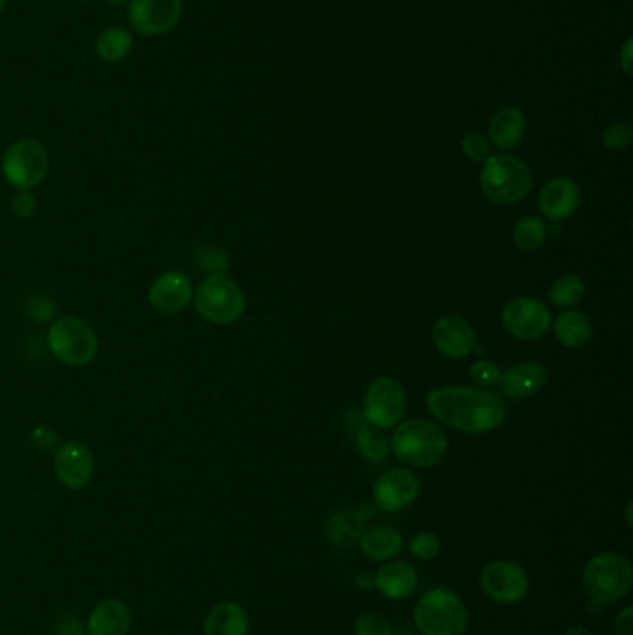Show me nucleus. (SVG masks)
<instances>
[{"instance_id": "10", "label": "nucleus", "mask_w": 633, "mask_h": 635, "mask_svg": "<svg viewBox=\"0 0 633 635\" xmlns=\"http://www.w3.org/2000/svg\"><path fill=\"white\" fill-rule=\"evenodd\" d=\"M479 587L485 597L491 598L498 604H517L528 595L530 578L515 561L496 559L479 574Z\"/></svg>"}, {"instance_id": "11", "label": "nucleus", "mask_w": 633, "mask_h": 635, "mask_svg": "<svg viewBox=\"0 0 633 635\" xmlns=\"http://www.w3.org/2000/svg\"><path fill=\"white\" fill-rule=\"evenodd\" d=\"M182 0H129L130 28L143 38H156L179 25Z\"/></svg>"}, {"instance_id": "44", "label": "nucleus", "mask_w": 633, "mask_h": 635, "mask_svg": "<svg viewBox=\"0 0 633 635\" xmlns=\"http://www.w3.org/2000/svg\"><path fill=\"white\" fill-rule=\"evenodd\" d=\"M110 4H114V6H123V4H127L129 0H108Z\"/></svg>"}, {"instance_id": "36", "label": "nucleus", "mask_w": 633, "mask_h": 635, "mask_svg": "<svg viewBox=\"0 0 633 635\" xmlns=\"http://www.w3.org/2000/svg\"><path fill=\"white\" fill-rule=\"evenodd\" d=\"M30 442L38 448L39 452H51L58 446V433L49 426H38L32 429Z\"/></svg>"}, {"instance_id": "6", "label": "nucleus", "mask_w": 633, "mask_h": 635, "mask_svg": "<svg viewBox=\"0 0 633 635\" xmlns=\"http://www.w3.org/2000/svg\"><path fill=\"white\" fill-rule=\"evenodd\" d=\"M195 309L210 324L238 322L246 311V296L240 286L225 275H210L195 288Z\"/></svg>"}, {"instance_id": "12", "label": "nucleus", "mask_w": 633, "mask_h": 635, "mask_svg": "<svg viewBox=\"0 0 633 635\" xmlns=\"http://www.w3.org/2000/svg\"><path fill=\"white\" fill-rule=\"evenodd\" d=\"M502 324L518 340H537L550 329L552 314L541 299L517 298L505 305Z\"/></svg>"}, {"instance_id": "43", "label": "nucleus", "mask_w": 633, "mask_h": 635, "mask_svg": "<svg viewBox=\"0 0 633 635\" xmlns=\"http://www.w3.org/2000/svg\"><path fill=\"white\" fill-rule=\"evenodd\" d=\"M626 522L632 526V504L626 506Z\"/></svg>"}, {"instance_id": "33", "label": "nucleus", "mask_w": 633, "mask_h": 635, "mask_svg": "<svg viewBox=\"0 0 633 635\" xmlns=\"http://www.w3.org/2000/svg\"><path fill=\"white\" fill-rule=\"evenodd\" d=\"M355 635H396L387 617L379 613H364L355 623Z\"/></svg>"}, {"instance_id": "35", "label": "nucleus", "mask_w": 633, "mask_h": 635, "mask_svg": "<svg viewBox=\"0 0 633 635\" xmlns=\"http://www.w3.org/2000/svg\"><path fill=\"white\" fill-rule=\"evenodd\" d=\"M470 377L474 383H478L479 387H494L500 383L502 372L496 364L491 361H476L470 366Z\"/></svg>"}, {"instance_id": "19", "label": "nucleus", "mask_w": 633, "mask_h": 635, "mask_svg": "<svg viewBox=\"0 0 633 635\" xmlns=\"http://www.w3.org/2000/svg\"><path fill=\"white\" fill-rule=\"evenodd\" d=\"M546 379L548 372L543 364L520 363L504 372L498 385L507 398L526 400L543 389Z\"/></svg>"}, {"instance_id": "32", "label": "nucleus", "mask_w": 633, "mask_h": 635, "mask_svg": "<svg viewBox=\"0 0 633 635\" xmlns=\"http://www.w3.org/2000/svg\"><path fill=\"white\" fill-rule=\"evenodd\" d=\"M604 145L611 151H626L633 142V129L630 123H613L604 130Z\"/></svg>"}, {"instance_id": "27", "label": "nucleus", "mask_w": 633, "mask_h": 635, "mask_svg": "<svg viewBox=\"0 0 633 635\" xmlns=\"http://www.w3.org/2000/svg\"><path fill=\"white\" fill-rule=\"evenodd\" d=\"M585 298V283L582 277L567 273L557 277L548 290V299L556 307H574Z\"/></svg>"}, {"instance_id": "37", "label": "nucleus", "mask_w": 633, "mask_h": 635, "mask_svg": "<svg viewBox=\"0 0 633 635\" xmlns=\"http://www.w3.org/2000/svg\"><path fill=\"white\" fill-rule=\"evenodd\" d=\"M12 210L17 218H30L36 210L34 195L30 192H19V194L13 195Z\"/></svg>"}, {"instance_id": "30", "label": "nucleus", "mask_w": 633, "mask_h": 635, "mask_svg": "<svg viewBox=\"0 0 633 635\" xmlns=\"http://www.w3.org/2000/svg\"><path fill=\"white\" fill-rule=\"evenodd\" d=\"M409 552L413 558L420 559V561H433V559L439 558L440 539L435 533H416L409 541Z\"/></svg>"}, {"instance_id": "26", "label": "nucleus", "mask_w": 633, "mask_h": 635, "mask_svg": "<svg viewBox=\"0 0 633 635\" xmlns=\"http://www.w3.org/2000/svg\"><path fill=\"white\" fill-rule=\"evenodd\" d=\"M132 32L121 26H110L95 39V52L106 64H117L125 60L132 51Z\"/></svg>"}, {"instance_id": "46", "label": "nucleus", "mask_w": 633, "mask_h": 635, "mask_svg": "<svg viewBox=\"0 0 633 635\" xmlns=\"http://www.w3.org/2000/svg\"><path fill=\"white\" fill-rule=\"evenodd\" d=\"M80 2H90V0H80Z\"/></svg>"}, {"instance_id": "29", "label": "nucleus", "mask_w": 633, "mask_h": 635, "mask_svg": "<svg viewBox=\"0 0 633 635\" xmlns=\"http://www.w3.org/2000/svg\"><path fill=\"white\" fill-rule=\"evenodd\" d=\"M544 240H546V225L537 216L518 221L513 229V242L522 251H533L543 246Z\"/></svg>"}, {"instance_id": "5", "label": "nucleus", "mask_w": 633, "mask_h": 635, "mask_svg": "<svg viewBox=\"0 0 633 635\" xmlns=\"http://www.w3.org/2000/svg\"><path fill=\"white\" fill-rule=\"evenodd\" d=\"M413 621L422 635H465L468 630V610L465 602L452 589L435 587L418 598Z\"/></svg>"}, {"instance_id": "28", "label": "nucleus", "mask_w": 633, "mask_h": 635, "mask_svg": "<svg viewBox=\"0 0 633 635\" xmlns=\"http://www.w3.org/2000/svg\"><path fill=\"white\" fill-rule=\"evenodd\" d=\"M357 450L368 463H381L387 459L390 446L377 428L361 426L357 431Z\"/></svg>"}, {"instance_id": "20", "label": "nucleus", "mask_w": 633, "mask_h": 635, "mask_svg": "<svg viewBox=\"0 0 633 635\" xmlns=\"http://www.w3.org/2000/svg\"><path fill=\"white\" fill-rule=\"evenodd\" d=\"M130 610L121 600H103L90 613L86 635H129Z\"/></svg>"}, {"instance_id": "38", "label": "nucleus", "mask_w": 633, "mask_h": 635, "mask_svg": "<svg viewBox=\"0 0 633 635\" xmlns=\"http://www.w3.org/2000/svg\"><path fill=\"white\" fill-rule=\"evenodd\" d=\"M615 635H633V608L628 606L615 617Z\"/></svg>"}, {"instance_id": "18", "label": "nucleus", "mask_w": 633, "mask_h": 635, "mask_svg": "<svg viewBox=\"0 0 633 635\" xmlns=\"http://www.w3.org/2000/svg\"><path fill=\"white\" fill-rule=\"evenodd\" d=\"M418 587V572L407 561L390 559L375 572V589L388 600H403Z\"/></svg>"}, {"instance_id": "25", "label": "nucleus", "mask_w": 633, "mask_h": 635, "mask_svg": "<svg viewBox=\"0 0 633 635\" xmlns=\"http://www.w3.org/2000/svg\"><path fill=\"white\" fill-rule=\"evenodd\" d=\"M366 517L362 511H338L327 522V537L338 548H349L361 541L366 530Z\"/></svg>"}, {"instance_id": "2", "label": "nucleus", "mask_w": 633, "mask_h": 635, "mask_svg": "<svg viewBox=\"0 0 633 635\" xmlns=\"http://www.w3.org/2000/svg\"><path fill=\"white\" fill-rule=\"evenodd\" d=\"M390 448L401 463L411 467H435L448 452V439L439 424L413 418L401 422L390 439Z\"/></svg>"}, {"instance_id": "9", "label": "nucleus", "mask_w": 633, "mask_h": 635, "mask_svg": "<svg viewBox=\"0 0 633 635\" xmlns=\"http://www.w3.org/2000/svg\"><path fill=\"white\" fill-rule=\"evenodd\" d=\"M407 409V396L400 381L381 376L366 390L364 418L377 429L394 428Z\"/></svg>"}, {"instance_id": "34", "label": "nucleus", "mask_w": 633, "mask_h": 635, "mask_svg": "<svg viewBox=\"0 0 633 635\" xmlns=\"http://www.w3.org/2000/svg\"><path fill=\"white\" fill-rule=\"evenodd\" d=\"M461 147H463V153H465L466 158L479 162V164H483L492 155L491 142L479 132L466 134Z\"/></svg>"}, {"instance_id": "15", "label": "nucleus", "mask_w": 633, "mask_h": 635, "mask_svg": "<svg viewBox=\"0 0 633 635\" xmlns=\"http://www.w3.org/2000/svg\"><path fill=\"white\" fill-rule=\"evenodd\" d=\"M431 338L435 348L450 359L468 357L476 348V333L461 316L446 314L433 324Z\"/></svg>"}, {"instance_id": "45", "label": "nucleus", "mask_w": 633, "mask_h": 635, "mask_svg": "<svg viewBox=\"0 0 633 635\" xmlns=\"http://www.w3.org/2000/svg\"><path fill=\"white\" fill-rule=\"evenodd\" d=\"M6 6H8V0H0V13L6 10Z\"/></svg>"}, {"instance_id": "17", "label": "nucleus", "mask_w": 633, "mask_h": 635, "mask_svg": "<svg viewBox=\"0 0 633 635\" xmlns=\"http://www.w3.org/2000/svg\"><path fill=\"white\" fill-rule=\"evenodd\" d=\"M580 188L569 177H554L546 182L539 194V210L548 220L563 221L580 207Z\"/></svg>"}, {"instance_id": "1", "label": "nucleus", "mask_w": 633, "mask_h": 635, "mask_svg": "<svg viewBox=\"0 0 633 635\" xmlns=\"http://www.w3.org/2000/svg\"><path fill=\"white\" fill-rule=\"evenodd\" d=\"M427 411L461 433H487L504 424L507 409L496 392L483 387H439L426 398Z\"/></svg>"}, {"instance_id": "42", "label": "nucleus", "mask_w": 633, "mask_h": 635, "mask_svg": "<svg viewBox=\"0 0 633 635\" xmlns=\"http://www.w3.org/2000/svg\"><path fill=\"white\" fill-rule=\"evenodd\" d=\"M563 635H593V632L585 626H570L569 630Z\"/></svg>"}, {"instance_id": "22", "label": "nucleus", "mask_w": 633, "mask_h": 635, "mask_svg": "<svg viewBox=\"0 0 633 635\" xmlns=\"http://www.w3.org/2000/svg\"><path fill=\"white\" fill-rule=\"evenodd\" d=\"M359 546L366 558L385 563L400 556L403 550V537L392 526H372L362 533Z\"/></svg>"}, {"instance_id": "23", "label": "nucleus", "mask_w": 633, "mask_h": 635, "mask_svg": "<svg viewBox=\"0 0 633 635\" xmlns=\"http://www.w3.org/2000/svg\"><path fill=\"white\" fill-rule=\"evenodd\" d=\"M526 134V117L515 108L505 106L492 117L489 138L498 149H513Z\"/></svg>"}, {"instance_id": "41", "label": "nucleus", "mask_w": 633, "mask_h": 635, "mask_svg": "<svg viewBox=\"0 0 633 635\" xmlns=\"http://www.w3.org/2000/svg\"><path fill=\"white\" fill-rule=\"evenodd\" d=\"M355 585L361 591H374L375 589V572L361 571L355 576Z\"/></svg>"}, {"instance_id": "14", "label": "nucleus", "mask_w": 633, "mask_h": 635, "mask_svg": "<svg viewBox=\"0 0 633 635\" xmlns=\"http://www.w3.org/2000/svg\"><path fill=\"white\" fill-rule=\"evenodd\" d=\"M420 481L411 470L392 468L374 483L375 506L387 513H398L416 502Z\"/></svg>"}, {"instance_id": "3", "label": "nucleus", "mask_w": 633, "mask_h": 635, "mask_svg": "<svg viewBox=\"0 0 633 635\" xmlns=\"http://www.w3.org/2000/svg\"><path fill=\"white\" fill-rule=\"evenodd\" d=\"M479 186L496 205H517L533 188V173L517 156L491 155L479 173Z\"/></svg>"}, {"instance_id": "39", "label": "nucleus", "mask_w": 633, "mask_h": 635, "mask_svg": "<svg viewBox=\"0 0 633 635\" xmlns=\"http://www.w3.org/2000/svg\"><path fill=\"white\" fill-rule=\"evenodd\" d=\"M56 634L58 635H86V630L82 628V624L75 617L65 615L60 619V623H56Z\"/></svg>"}, {"instance_id": "13", "label": "nucleus", "mask_w": 633, "mask_h": 635, "mask_svg": "<svg viewBox=\"0 0 633 635\" xmlns=\"http://www.w3.org/2000/svg\"><path fill=\"white\" fill-rule=\"evenodd\" d=\"M54 472L58 481L71 491L88 487L95 474V461L90 448L78 441L60 444L54 455Z\"/></svg>"}, {"instance_id": "21", "label": "nucleus", "mask_w": 633, "mask_h": 635, "mask_svg": "<svg viewBox=\"0 0 633 635\" xmlns=\"http://www.w3.org/2000/svg\"><path fill=\"white\" fill-rule=\"evenodd\" d=\"M205 635H249V617L236 602H220L208 611L203 624Z\"/></svg>"}, {"instance_id": "24", "label": "nucleus", "mask_w": 633, "mask_h": 635, "mask_svg": "<svg viewBox=\"0 0 633 635\" xmlns=\"http://www.w3.org/2000/svg\"><path fill=\"white\" fill-rule=\"evenodd\" d=\"M554 335L565 348H583L593 338V324L585 312H563L554 322Z\"/></svg>"}, {"instance_id": "40", "label": "nucleus", "mask_w": 633, "mask_h": 635, "mask_svg": "<svg viewBox=\"0 0 633 635\" xmlns=\"http://www.w3.org/2000/svg\"><path fill=\"white\" fill-rule=\"evenodd\" d=\"M632 45V39H628V41L624 43V47H622L621 58H619V64H621L626 75H632L633 71Z\"/></svg>"}, {"instance_id": "7", "label": "nucleus", "mask_w": 633, "mask_h": 635, "mask_svg": "<svg viewBox=\"0 0 633 635\" xmlns=\"http://www.w3.org/2000/svg\"><path fill=\"white\" fill-rule=\"evenodd\" d=\"M47 342L58 361L75 368L90 364L99 348V340L91 325L75 316L56 320L49 329Z\"/></svg>"}, {"instance_id": "8", "label": "nucleus", "mask_w": 633, "mask_h": 635, "mask_svg": "<svg viewBox=\"0 0 633 635\" xmlns=\"http://www.w3.org/2000/svg\"><path fill=\"white\" fill-rule=\"evenodd\" d=\"M49 153L43 143L32 138L17 140L2 158L4 179L19 192H30L45 181L49 173Z\"/></svg>"}, {"instance_id": "31", "label": "nucleus", "mask_w": 633, "mask_h": 635, "mask_svg": "<svg viewBox=\"0 0 633 635\" xmlns=\"http://www.w3.org/2000/svg\"><path fill=\"white\" fill-rule=\"evenodd\" d=\"M197 264L201 270L214 275H223L229 270L231 260L225 251H221L218 247H201L197 251Z\"/></svg>"}, {"instance_id": "16", "label": "nucleus", "mask_w": 633, "mask_h": 635, "mask_svg": "<svg viewBox=\"0 0 633 635\" xmlns=\"http://www.w3.org/2000/svg\"><path fill=\"white\" fill-rule=\"evenodd\" d=\"M192 299H194L192 281L181 272L160 275L149 292L151 305L156 311L164 312V314L184 311L192 303Z\"/></svg>"}, {"instance_id": "4", "label": "nucleus", "mask_w": 633, "mask_h": 635, "mask_svg": "<svg viewBox=\"0 0 633 635\" xmlns=\"http://www.w3.org/2000/svg\"><path fill=\"white\" fill-rule=\"evenodd\" d=\"M583 591L596 606H609L632 591L630 559L617 552H604L587 561L582 574Z\"/></svg>"}]
</instances>
